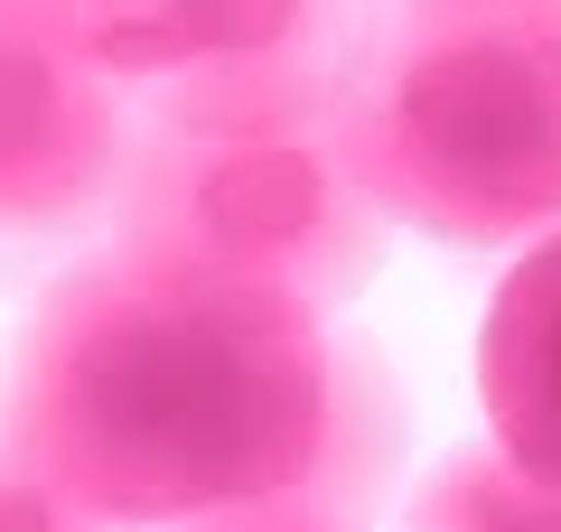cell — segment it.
<instances>
[{"instance_id": "1", "label": "cell", "mask_w": 561, "mask_h": 532, "mask_svg": "<svg viewBox=\"0 0 561 532\" xmlns=\"http://www.w3.org/2000/svg\"><path fill=\"white\" fill-rule=\"evenodd\" d=\"M328 327L280 290L94 243L10 336L0 439L122 532L280 505L319 458Z\"/></svg>"}, {"instance_id": "7", "label": "cell", "mask_w": 561, "mask_h": 532, "mask_svg": "<svg viewBox=\"0 0 561 532\" xmlns=\"http://www.w3.org/2000/svg\"><path fill=\"white\" fill-rule=\"evenodd\" d=\"M402 449H412V402H402L393 365L375 336L328 327V420H319V458L280 505L309 513L328 532H365L375 513H393L402 486Z\"/></svg>"}, {"instance_id": "11", "label": "cell", "mask_w": 561, "mask_h": 532, "mask_svg": "<svg viewBox=\"0 0 561 532\" xmlns=\"http://www.w3.org/2000/svg\"><path fill=\"white\" fill-rule=\"evenodd\" d=\"M534 20H542V38L561 47V0H534Z\"/></svg>"}, {"instance_id": "8", "label": "cell", "mask_w": 561, "mask_h": 532, "mask_svg": "<svg viewBox=\"0 0 561 532\" xmlns=\"http://www.w3.org/2000/svg\"><path fill=\"white\" fill-rule=\"evenodd\" d=\"M393 532H561V495L468 439L412 486V505H393Z\"/></svg>"}, {"instance_id": "5", "label": "cell", "mask_w": 561, "mask_h": 532, "mask_svg": "<svg viewBox=\"0 0 561 532\" xmlns=\"http://www.w3.org/2000/svg\"><path fill=\"white\" fill-rule=\"evenodd\" d=\"M57 20L84 47V66L113 76L140 113L206 94V84H243V76L337 57L346 28H356L337 10H76V0H57Z\"/></svg>"}, {"instance_id": "2", "label": "cell", "mask_w": 561, "mask_h": 532, "mask_svg": "<svg viewBox=\"0 0 561 532\" xmlns=\"http://www.w3.org/2000/svg\"><path fill=\"white\" fill-rule=\"evenodd\" d=\"M337 150L383 224L459 253L561 234V47L534 0L375 10L337 66Z\"/></svg>"}, {"instance_id": "4", "label": "cell", "mask_w": 561, "mask_h": 532, "mask_svg": "<svg viewBox=\"0 0 561 532\" xmlns=\"http://www.w3.org/2000/svg\"><path fill=\"white\" fill-rule=\"evenodd\" d=\"M140 150V103L84 66L57 0H0V243L84 234L122 206Z\"/></svg>"}, {"instance_id": "9", "label": "cell", "mask_w": 561, "mask_h": 532, "mask_svg": "<svg viewBox=\"0 0 561 532\" xmlns=\"http://www.w3.org/2000/svg\"><path fill=\"white\" fill-rule=\"evenodd\" d=\"M0 532H122V523H103V513L66 505V495L47 486V476L10 449V439H0Z\"/></svg>"}, {"instance_id": "6", "label": "cell", "mask_w": 561, "mask_h": 532, "mask_svg": "<svg viewBox=\"0 0 561 532\" xmlns=\"http://www.w3.org/2000/svg\"><path fill=\"white\" fill-rule=\"evenodd\" d=\"M478 412L486 449L561 495V234L534 243L478 317Z\"/></svg>"}, {"instance_id": "3", "label": "cell", "mask_w": 561, "mask_h": 532, "mask_svg": "<svg viewBox=\"0 0 561 532\" xmlns=\"http://www.w3.org/2000/svg\"><path fill=\"white\" fill-rule=\"evenodd\" d=\"M337 66L346 47L280 66V76L150 103L113 206V243L280 290L309 317H337L383 271V216L365 206L337 150Z\"/></svg>"}, {"instance_id": "10", "label": "cell", "mask_w": 561, "mask_h": 532, "mask_svg": "<svg viewBox=\"0 0 561 532\" xmlns=\"http://www.w3.org/2000/svg\"><path fill=\"white\" fill-rule=\"evenodd\" d=\"M179 532H328L290 505H253V513H206V523H179Z\"/></svg>"}]
</instances>
